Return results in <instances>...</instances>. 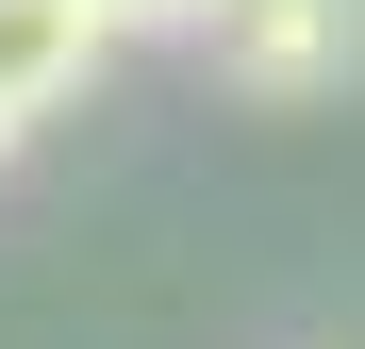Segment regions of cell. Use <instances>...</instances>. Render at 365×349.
Wrapping results in <instances>:
<instances>
[{
	"instance_id": "cell-1",
	"label": "cell",
	"mask_w": 365,
	"mask_h": 349,
	"mask_svg": "<svg viewBox=\"0 0 365 349\" xmlns=\"http://www.w3.org/2000/svg\"><path fill=\"white\" fill-rule=\"evenodd\" d=\"M200 50H216V84H232V100L316 116V100H349V84H365V0H216Z\"/></svg>"
},
{
	"instance_id": "cell-2",
	"label": "cell",
	"mask_w": 365,
	"mask_h": 349,
	"mask_svg": "<svg viewBox=\"0 0 365 349\" xmlns=\"http://www.w3.org/2000/svg\"><path fill=\"white\" fill-rule=\"evenodd\" d=\"M100 50H116V34H100V0H0V116L34 133L50 100H83Z\"/></svg>"
},
{
	"instance_id": "cell-3",
	"label": "cell",
	"mask_w": 365,
	"mask_h": 349,
	"mask_svg": "<svg viewBox=\"0 0 365 349\" xmlns=\"http://www.w3.org/2000/svg\"><path fill=\"white\" fill-rule=\"evenodd\" d=\"M216 0H100V34H200Z\"/></svg>"
}]
</instances>
